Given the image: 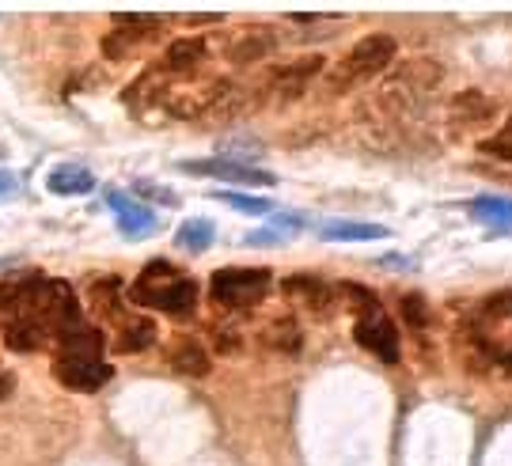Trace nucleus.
I'll return each mask as SVG.
<instances>
[{
  "label": "nucleus",
  "instance_id": "obj_1",
  "mask_svg": "<svg viewBox=\"0 0 512 466\" xmlns=\"http://www.w3.org/2000/svg\"><path fill=\"white\" fill-rule=\"evenodd\" d=\"M395 54H399V46H395V38L391 35L361 38V42H357V46L330 69L327 95H342V91H353L357 84H365V80H376V76L395 61Z\"/></svg>",
  "mask_w": 512,
  "mask_h": 466
},
{
  "label": "nucleus",
  "instance_id": "obj_32",
  "mask_svg": "<svg viewBox=\"0 0 512 466\" xmlns=\"http://www.w3.org/2000/svg\"><path fill=\"white\" fill-rule=\"evenodd\" d=\"M16 190V175L12 171H0V194H12Z\"/></svg>",
  "mask_w": 512,
  "mask_h": 466
},
{
  "label": "nucleus",
  "instance_id": "obj_20",
  "mask_svg": "<svg viewBox=\"0 0 512 466\" xmlns=\"http://www.w3.org/2000/svg\"><path fill=\"white\" fill-rule=\"evenodd\" d=\"M213 220H202V216H194V220H186L183 228H179V235H175V243L183 247V251L190 254H202L213 247Z\"/></svg>",
  "mask_w": 512,
  "mask_h": 466
},
{
  "label": "nucleus",
  "instance_id": "obj_14",
  "mask_svg": "<svg viewBox=\"0 0 512 466\" xmlns=\"http://www.w3.org/2000/svg\"><path fill=\"white\" fill-rule=\"evenodd\" d=\"M4 345L12 353H38L50 345V334L38 319H16V323H4Z\"/></svg>",
  "mask_w": 512,
  "mask_h": 466
},
{
  "label": "nucleus",
  "instance_id": "obj_30",
  "mask_svg": "<svg viewBox=\"0 0 512 466\" xmlns=\"http://www.w3.org/2000/svg\"><path fill=\"white\" fill-rule=\"evenodd\" d=\"M217 349H220V353H232V349H239V334H236V330L228 334L224 326H217Z\"/></svg>",
  "mask_w": 512,
  "mask_h": 466
},
{
  "label": "nucleus",
  "instance_id": "obj_25",
  "mask_svg": "<svg viewBox=\"0 0 512 466\" xmlns=\"http://www.w3.org/2000/svg\"><path fill=\"white\" fill-rule=\"evenodd\" d=\"M281 292H285V296H304L311 304H319V296L327 300L330 288L323 285V281H315V277H285V281H281Z\"/></svg>",
  "mask_w": 512,
  "mask_h": 466
},
{
  "label": "nucleus",
  "instance_id": "obj_11",
  "mask_svg": "<svg viewBox=\"0 0 512 466\" xmlns=\"http://www.w3.org/2000/svg\"><path fill=\"white\" fill-rule=\"evenodd\" d=\"M319 72H323V57L319 54L300 57V61H293V65H281V69L270 72V88L289 99V95H300V91L308 88Z\"/></svg>",
  "mask_w": 512,
  "mask_h": 466
},
{
  "label": "nucleus",
  "instance_id": "obj_13",
  "mask_svg": "<svg viewBox=\"0 0 512 466\" xmlns=\"http://www.w3.org/2000/svg\"><path fill=\"white\" fill-rule=\"evenodd\" d=\"M46 190L57 194V198H80V194L95 190V175L80 163H61L46 175Z\"/></svg>",
  "mask_w": 512,
  "mask_h": 466
},
{
  "label": "nucleus",
  "instance_id": "obj_10",
  "mask_svg": "<svg viewBox=\"0 0 512 466\" xmlns=\"http://www.w3.org/2000/svg\"><path fill=\"white\" fill-rule=\"evenodd\" d=\"M107 205L110 213L118 216V232L129 235V239H141L156 228V213L145 209V205H137L133 198H126L122 190H107Z\"/></svg>",
  "mask_w": 512,
  "mask_h": 466
},
{
  "label": "nucleus",
  "instance_id": "obj_5",
  "mask_svg": "<svg viewBox=\"0 0 512 466\" xmlns=\"http://www.w3.org/2000/svg\"><path fill=\"white\" fill-rule=\"evenodd\" d=\"M353 338H357V345H361V349H368L372 357H380L384 364H395V360H399V353H403L399 330L391 326V319H387L384 311H380V315H368V319H357V326H353Z\"/></svg>",
  "mask_w": 512,
  "mask_h": 466
},
{
  "label": "nucleus",
  "instance_id": "obj_2",
  "mask_svg": "<svg viewBox=\"0 0 512 466\" xmlns=\"http://www.w3.org/2000/svg\"><path fill=\"white\" fill-rule=\"evenodd\" d=\"M274 285L270 269H217L209 292L220 307H232V311H247L266 300V292Z\"/></svg>",
  "mask_w": 512,
  "mask_h": 466
},
{
  "label": "nucleus",
  "instance_id": "obj_23",
  "mask_svg": "<svg viewBox=\"0 0 512 466\" xmlns=\"http://www.w3.org/2000/svg\"><path fill=\"white\" fill-rule=\"evenodd\" d=\"M338 292H342V300L357 311V319H368V315H380V311H384L380 300H376V292L365 285H338Z\"/></svg>",
  "mask_w": 512,
  "mask_h": 466
},
{
  "label": "nucleus",
  "instance_id": "obj_16",
  "mask_svg": "<svg viewBox=\"0 0 512 466\" xmlns=\"http://www.w3.org/2000/svg\"><path fill=\"white\" fill-rule=\"evenodd\" d=\"M156 345V323L152 319H122L118 326V338H114V349L118 353H141V349H152Z\"/></svg>",
  "mask_w": 512,
  "mask_h": 466
},
{
  "label": "nucleus",
  "instance_id": "obj_8",
  "mask_svg": "<svg viewBox=\"0 0 512 466\" xmlns=\"http://www.w3.org/2000/svg\"><path fill=\"white\" fill-rule=\"evenodd\" d=\"M122 99H126L129 110H148L156 107V103H167L171 99V72L164 65H152V69H145L129 84Z\"/></svg>",
  "mask_w": 512,
  "mask_h": 466
},
{
  "label": "nucleus",
  "instance_id": "obj_24",
  "mask_svg": "<svg viewBox=\"0 0 512 466\" xmlns=\"http://www.w3.org/2000/svg\"><path fill=\"white\" fill-rule=\"evenodd\" d=\"M270 46H274V42H270L266 35H247L228 50V61H232V65H251V61L270 54Z\"/></svg>",
  "mask_w": 512,
  "mask_h": 466
},
{
  "label": "nucleus",
  "instance_id": "obj_18",
  "mask_svg": "<svg viewBox=\"0 0 512 466\" xmlns=\"http://www.w3.org/2000/svg\"><path fill=\"white\" fill-rule=\"evenodd\" d=\"M167 360H171L175 372H183L190 379L209 376V353H205L198 341H179L175 349H167Z\"/></svg>",
  "mask_w": 512,
  "mask_h": 466
},
{
  "label": "nucleus",
  "instance_id": "obj_19",
  "mask_svg": "<svg viewBox=\"0 0 512 466\" xmlns=\"http://www.w3.org/2000/svg\"><path fill=\"white\" fill-rule=\"evenodd\" d=\"M323 239H338V243H365V239H384L387 228L380 224H361V220H327L323 228H319Z\"/></svg>",
  "mask_w": 512,
  "mask_h": 466
},
{
  "label": "nucleus",
  "instance_id": "obj_26",
  "mask_svg": "<svg viewBox=\"0 0 512 466\" xmlns=\"http://www.w3.org/2000/svg\"><path fill=\"white\" fill-rule=\"evenodd\" d=\"M217 198H220V201H228V205H232V209H239V213H251V216L274 213V201L251 198V194H239V190H220Z\"/></svg>",
  "mask_w": 512,
  "mask_h": 466
},
{
  "label": "nucleus",
  "instance_id": "obj_12",
  "mask_svg": "<svg viewBox=\"0 0 512 466\" xmlns=\"http://www.w3.org/2000/svg\"><path fill=\"white\" fill-rule=\"evenodd\" d=\"M494 114H497L494 99H486L482 91H463V95L452 99V107H448V122L456 129H478L486 126Z\"/></svg>",
  "mask_w": 512,
  "mask_h": 466
},
{
  "label": "nucleus",
  "instance_id": "obj_31",
  "mask_svg": "<svg viewBox=\"0 0 512 466\" xmlns=\"http://www.w3.org/2000/svg\"><path fill=\"white\" fill-rule=\"evenodd\" d=\"M247 243H251V247H262V243L274 247V243H281V239H277V232H251L247 235Z\"/></svg>",
  "mask_w": 512,
  "mask_h": 466
},
{
  "label": "nucleus",
  "instance_id": "obj_27",
  "mask_svg": "<svg viewBox=\"0 0 512 466\" xmlns=\"http://www.w3.org/2000/svg\"><path fill=\"white\" fill-rule=\"evenodd\" d=\"M478 148H482L486 156H494V160L512 163V118L501 129H497V133H490V137L478 144Z\"/></svg>",
  "mask_w": 512,
  "mask_h": 466
},
{
  "label": "nucleus",
  "instance_id": "obj_7",
  "mask_svg": "<svg viewBox=\"0 0 512 466\" xmlns=\"http://www.w3.org/2000/svg\"><path fill=\"white\" fill-rule=\"evenodd\" d=\"M160 31V19L156 16H118L114 19V31L103 38V54L107 57H129L145 38H152Z\"/></svg>",
  "mask_w": 512,
  "mask_h": 466
},
{
  "label": "nucleus",
  "instance_id": "obj_29",
  "mask_svg": "<svg viewBox=\"0 0 512 466\" xmlns=\"http://www.w3.org/2000/svg\"><path fill=\"white\" fill-rule=\"evenodd\" d=\"M137 190V198H141V205H145V198L148 201H164V205H175V190H164V186H156V182H137L133 186Z\"/></svg>",
  "mask_w": 512,
  "mask_h": 466
},
{
  "label": "nucleus",
  "instance_id": "obj_4",
  "mask_svg": "<svg viewBox=\"0 0 512 466\" xmlns=\"http://www.w3.org/2000/svg\"><path fill=\"white\" fill-rule=\"evenodd\" d=\"M57 379L69 387V391H80V395H95L103 391L110 379H114V364H107L103 357H57L54 364Z\"/></svg>",
  "mask_w": 512,
  "mask_h": 466
},
{
  "label": "nucleus",
  "instance_id": "obj_21",
  "mask_svg": "<svg viewBox=\"0 0 512 466\" xmlns=\"http://www.w3.org/2000/svg\"><path fill=\"white\" fill-rule=\"evenodd\" d=\"M88 296H92V307L103 315V319H110V315H118V311H122V281H118V277H103V281H95V285L88 288Z\"/></svg>",
  "mask_w": 512,
  "mask_h": 466
},
{
  "label": "nucleus",
  "instance_id": "obj_6",
  "mask_svg": "<svg viewBox=\"0 0 512 466\" xmlns=\"http://www.w3.org/2000/svg\"><path fill=\"white\" fill-rule=\"evenodd\" d=\"M183 171L190 175H205V179H220V182H239V186H274L277 175L270 171H258V167H247L239 160H186Z\"/></svg>",
  "mask_w": 512,
  "mask_h": 466
},
{
  "label": "nucleus",
  "instance_id": "obj_9",
  "mask_svg": "<svg viewBox=\"0 0 512 466\" xmlns=\"http://www.w3.org/2000/svg\"><path fill=\"white\" fill-rule=\"evenodd\" d=\"M444 80V69H440L437 61H425V57H418V61H406V65H399L395 69V76H391V84H387V91L391 95H421V91H433Z\"/></svg>",
  "mask_w": 512,
  "mask_h": 466
},
{
  "label": "nucleus",
  "instance_id": "obj_22",
  "mask_svg": "<svg viewBox=\"0 0 512 466\" xmlns=\"http://www.w3.org/2000/svg\"><path fill=\"white\" fill-rule=\"evenodd\" d=\"M471 216L482 220V224H490V228H512V201H501V198H478L471 201Z\"/></svg>",
  "mask_w": 512,
  "mask_h": 466
},
{
  "label": "nucleus",
  "instance_id": "obj_17",
  "mask_svg": "<svg viewBox=\"0 0 512 466\" xmlns=\"http://www.w3.org/2000/svg\"><path fill=\"white\" fill-rule=\"evenodd\" d=\"M205 61V42L202 38H179V42H171L167 46V54H164V65L171 76H179V72H190V69H198Z\"/></svg>",
  "mask_w": 512,
  "mask_h": 466
},
{
  "label": "nucleus",
  "instance_id": "obj_3",
  "mask_svg": "<svg viewBox=\"0 0 512 466\" xmlns=\"http://www.w3.org/2000/svg\"><path fill=\"white\" fill-rule=\"evenodd\" d=\"M129 300L137 307H156V311H164V315H175V319H183L190 315L194 307H198V285L190 281V277H171V281H156V285H145V281H137V285L129 288Z\"/></svg>",
  "mask_w": 512,
  "mask_h": 466
},
{
  "label": "nucleus",
  "instance_id": "obj_15",
  "mask_svg": "<svg viewBox=\"0 0 512 466\" xmlns=\"http://www.w3.org/2000/svg\"><path fill=\"white\" fill-rule=\"evenodd\" d=\"M103 345H107V338H103V330L99 326H76V330H69L65 338H57V349H61V357H103Z\"/></svg>",
  "mask_w": 512,
  "mask_h": 466
},
{
  "label": "nucleus",
  "instance_id": "obj_28",
  "mask_svg": "<svg viewBox=\"0 0 512 466\" xmlns=\"http://www.w3.org/2000/svg\"><path fill=\"white\" fill-rule=\"evenodd\" d=\"M403 315H406V323H414V326H429V307H425V300L421 296H403Z\"/></svg>",
  "mask_w": 512,
  "mask_h": 466
}]
</instances>
